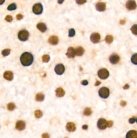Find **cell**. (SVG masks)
<instances>
[{"label": "cell", "instance_id": "1", "mask_svg": "<svg viewBox=\"0 0 137 138\" xmlns=\"http://www.w3.org/2000/svg\"><path fill=\"white\" fill-rule=\"evenodd\" d=\"M20 61L22 65L28 66L32 65L34 61L33 55L29 52H25L22 54L20 57Z\"/></svg>", "mask_w": 137, "mask_h": 138}, {"label": "cell", "instance_id": "2", "mask_svg": "<svg viewBox=\"0 0 137 138\" xmlns=\"http://www.w3.org/2000/svg\"><path fill=\"white\" fill-rule=\"evenodd\" d=\"M29 36L30 34L28 31L26 30H22L19 32L18 37L20 41H25L28 39Z\"/></svg>", "mask_w": 137, "mask_h": 138}, {"label": "cell", "instance_id": "3", "mask_svg": "<svg viewBox=\"0 0 137 138\" xmlns=\"http://www.w3.org/2000/svg\"><path fill=\"white\" fill-rule=\"evenodd\" d=\"M99 94L101 97L107 99L109 95V90L105 87H103L99 89Z\"/></svg>", "mask_w": 137, "mask_h": 138}, {"label": "cell", "instance_id": "4", "mask_svg": "<svg viewBox=\"0 0 137 138\" xmlns=\"http://www.w3.org/2000/svg\"><path fill=\"white\" fill-rule=\"evenodd\" d=\"M98 75L100 79L104 80L108 78L109 72L105 68L101 69L98 71Z\"/></svg>", "mask_w": 137, "mask_h": 138}, {"label": "cell", "instance_id": "5", "mask_svg": "<svg viewBox=\"0 0 137 138\" xmlns=\"http://www.w3.org/2000/svg\"><path fill=\"white\" fill-rule=\"evenodd\" d=\"M97 127L99 129L101 130L105 129L108 126L107 121L105 119H99L97 122Z\"/></svg>", "mask_w": 137, "mask_h": 138}, {"label": "cell", "instance_id": "6", "mask_svg": "<svg viewBox=\"0 0 137 138\" xmlns=\"http://www.w3.org/2000/svg\"><path fill=\"white\" fill-rule=\"evenodd\" d=\"M43 10V6L40 3L35 4L33 6V12L35 14L39 15L42 13Z\"/></svg>", "mask_w": 137, "mask_h": 138}, {"label": "cell", "instance_id": "7", "mask_svg": "<svg viewBox=\"0 0 137 138\" xmlns=\"http://www.w3.org/2000/svg\"><path fill=\"white\" fill-rule=\"evenodd\" d=\"M101 39V36L98 33H93L90 36V41L94 44L99 43Z\"/></svg>", "mask_w": 137, "mask_h": 138}, {"label": "cell", "instance_id": "8", "mask_svg": "<svg viewBox=\"0 0 137 138\" xmlns=\"http://www.w3.org/2000/svg\"><path fill=\"white\" fill-rule=\"evenodd\" d=\"M136 2L134 0H129L127 1L126 3V7L128 10H133L136 9Z\"/></svg>", "mask_w": 137, "mask_h": 138}, {"label": "cell", "instance_id": "9", "mask_svg": "<svg viewBox=\"0 0 137 138\" xmlns=\"http://www.w3.org/2000/svg\"><path fill=\"white\" fill-rule=\"evenodd\" d=\"M54 70L56 74L60 75L64 73L65 71V67L62 64H58L56 66Z\"/></svg>", "mask_w": 137, "mask_h": 138}, {"label": "cell", "instance_id": "10", "mask_svg": "<svg viewBox=\"0 0 137 138\" xmlns=\"http://www.w3.org/2000/svg\"><path fill=\"white\" fill-rule=\"evenodd\" d=\"M120 60V57L117 54H112L109 57V61L112 64L115 65L118 64Z\"/></svg>", "mask_w": 137, "mask_h": 138}, {"label": "cell", "instance_id": "11", "mask_svg": "<svg viewBox=\"0 0 137 138\" xmlns=\"http://www.w3.org/2000/svg\"><path fill=\"white\" fill-rule=\"evenodd\" d=\"M26 125L24 121L22 120L18 121L16 123L15 128L19 131L24 130L25 128Z\"/></svg>", "mask_w": 137, "mask_h": 138}, {"label": "cell", "instance_id": "12", "mask_svg": "<svg viewBox=\"0 0 137 138\" xmlns=\"http://www.w3.org/2000/svg\"><path fill=\"white\" fill-rule=\"evenodd\" d=\"M106 4L104 2H98L96 5V9L97 11L99 12H103L106 10Z\"/></svg>", "mask_w": 137, "mask_h": 138}, {"label": "cell", "instance_id": "13", "mask_svg": "<svg viewBox=\"0 0 137 138\" xmlns=\"http://www.w3.org/2000/svg\"><path fill=\"white\" fill-rule=\"evenodd\" d=\"M59 39L58 37L55 36H50L48 39V43L52 45H56L58 43Z\"/></svg>", "mask_w": 137, "mask_h": 138}, {"label": "cell", "instance_id": "14", "mask_svg": "<svg viewBox=\"0 0 137 138\" xmlns=\"http://www.w3.org/2000/svg\"><path fill=\"white\" fill-rule=\"evenodd\" d=\"M68 58H73L75 57V53L74 48L73 47H70L68 49L66 53Z\"/></svg>", "mask_w": 137, "mask_h": 138}, {"label": "cell", "instance_id": "15", "mask_svg": "<svg viewBox=\"0 0 137 138\" xmlns=\"http://www.w3.org/2000/svg\"><path fill=\"white\" fill-rule=\"evenodd\" d=\"M66 128L68 131L70 132H73L75 131L76 130V127L75 126V124L72 122L68 123L66 126Z\"/></svg>", "mask_w": 137, "mask_h": 138}, {"label": "cell", "instance_id": "16", "mask_svg": "<svg viewBox=\"0 0 137 138\" xmlns=\"http://www.w3.org/2000/svg\"><path fill=\"white\" fill-rule=\"evenodd\" d=\"M4 78L9 81H11L13 78V74L12 71H8L4 73L3 74Z\"/></svg>", "mask_w": 137, "mask_h": 138}, {"label": "cell", "instance_id": "17", "mask_svg": "<svg viewBox=\"0 0 137 138\" xmlns=\"http://www.w3.org/2000/svg\"><path fill=\"white\" fill-rule=\"evenodd\" d=\"M75 55L77 56H82L85 53V50L81 46H79L74 48Z\"/></svg>", "mask_w": 137, "mask_h": 138}, {"label": "cell", "instance_id": "18", "mask_svg": "<svg viewBox=\"0 0 137 138\" xmlns=\"http://www.w3.org/2000/svg\"><path fill=\"white\" fill-rule=\"evenodd\" d=\"M55 92L56 93V96L58 97H63L65 94V92L62 88L61 87L57 88L55 91Z\"/></svg>", "mask_w": 137, "mask_h": 138}, {"label": "cell", "instance_id": "19", "mask_svg": "<svg viewBox=\"0 0 137 138\" xmlns=\"http://www.w3.org/2000/svg\"><path fill=\"white\" fill-rule=\"evenodd\" d=\"M126 138H137V132L136 130H130L127 132Z\"/></svg>", "mask_w": 137, "mask_h": 138}, {"label": "cell", "instance_id": "20", "mask_svg": "<svg viewBox=\"0 0 137 138\" xmlns=\"http://www.w3.org/2000/svg\"><path fill=\"white\" fill-rule=\"evenodd\" d=\"M37 27L38 30L42 32H44L47 30V27L46 24L42 22L38 23L37 25Z\"/></svg>", "mask_w": 137, "mask_h": 138}, {"label": "cell", "instance_id": "21", "mask_svg": "<svg viewBox=\"0 0 137 138\" xmlns=\"http://www.w3.org/2000/svg\"><path fill=\"white\" fill-rule=\"evenodd\" d=\"M44 95L41 92H39L36 94L35 99L38 102H41L44 99Z\"/></svg>", "mask_w": 137, "mask_h": 138}, {"label": "cell", "instance_id": "22", "mask_svg": "<svg viewBox=\"0 0 137 138\" xmlns=\"http://www.w3.org/2000/svg\"><path fill=\"white\" fill-rule=\"evenodd\" d=\"M92 113L91 109L90 107H86L84 111H83V115L85 116H88L90 115Z\"/></svg>", "mask_w": 137, "mask_h": 138}, {"label": "cell", "instance_id": "23", "mask_svg": "<svg viewBox=\"0 0 137 138\" xmlns=\"http://www.w3.org/2000/svg\"><path fill=\"white\" fill-rule=\"evenodd\" d=\"M106 43L108 44H111L113 42V38L111 35H107L105 38Z\"/></svg>", "mask_w": 137, "mask_h": 138}, {"label": "cell", "instance_id": "24", "mask_svg": "<svg viewBox=\"0 0 137 138\" xmlns=\"http://www.w3.org/2000/svg\"><path fill=\"white\" fill-rule=\"evenodd\" d=\"M7 107L9 111H12L14 110L16 108V106L15 104L13 103H10L8 104Z\"/></svg>", "mask_w": 137, "mask_h": 138}, {"label": "cell", "instance_id": "25", "mask_svg": "<svg viewBox=\"0 0 137 138\" xmlns=\"http://www.w3.org/2000/svg\"><path fill=\"white\" fill-rule=\"evenodd\" d=\"M43 115L42 112L40 110H37L35 112V117L37 118H40Z\"/></svg>", "mask_w": 137, "mask_h": 138}, {"label": "cell", "instance_id": "26", "mask_svg": "<svg viewBox=\"0 0 137 138\" xmlns=\"http://www.w3.org/2000/svg\"><path fill=\"white\" fill-rule=\"evenodd\" d=\"M50 56L48 55H44L42 57V61L44 63H48L50 60Z\"/></svg>", "mask_w": 137, "mask_h": 138}, {"label": "cell", "instance_id": "27", "mask_svg": "<svg viewBox=\"0 0 137 138\" xmlns=\"http://www.w3.org/2000/svg\"><path fill=\"white\" fill-rule=\"evenodd\" d=\"M131 61L135 65L137 64V54L135 53L132 55L131 58Z\"/></svg>", "mask_w": 137, "mask_h": 138}, {"label": "cell", "instance_id": "28", "mask_svg": "<svg viewBox=\"0 0 137 138\" xmlns=\"http://www.w3.org/2000/svg\"><path fill=\"white\" fill-rule=\"evenodd\" d=\"M17 9V5L16 4L13 3L10 4L7 8V9L9 11H13Z\"/></svg>", "mask_w": 137, "mask_h": 138}, {"label": "cell", "instance_id": "29", "mask_svg": "<svg viewBox=\"0 0 137 138\" xmlns=\"http://www.w3.org/2000/svg\"><path fill=\"white\" fill-rule=\"evenodd\" d=\"M137 24H134L130 30L132 31V33H133V34L135 35H137Z\"/></svg>", "mask_w": 137, "mask_h": 138}, {"label": "cell", "instance_id": "30", "mask_svg": "<svg viewBox=\"0 0 137 138\" xmlns=\"http://www.w3.org/2000/svg\"><path fill=\"white\" fill-rule=\"evenodd\" d=\"M10 51H11V49H9V48H7V49H5L2 50V54L3 56L5 57V56L9 55L10 54Z\"/></svg>", "mask_w": 137, "mask_h": 138}, {"label": "cell", "instance_id": "31", "mask_svg": "<svg viewBox=\"0 0 137 138\" xmlns=\"http://www.w3.org/2000/svg\"><path fill=\"white\" fill-rule=\"evenodd\" d=\"M75 34V30L74 29H70L69 30V35L68 36L70 37H72L74 36Z\"/></svg>", "mask_w": 137, "mask_h": 138}, {"label": "cell", "instance_id": "32", "mask_svg": "<svg viewBox=\"0 0 137 138\" xmlns=\"http://www.w3.org/2000/svg\"><path fill=\"white\" fill-rule=\"evenodd\" d=\"M13 18L11 15H8L5 18V20L8 22H11L13 21Z\"/></svg>", "mask_w": 137, "mask_h": 138}, {"label": "cell", "instance_id": "33", "mask_svg": "<svg viewBox=\"0 0 137 138\" xmlns=\"http://www.w3.org/2000/svg\"><path fill=\"white\" fill-rule=\"evenodd\" d=\"M76 2L78 4L82 5L86 3V0H76Z\"/></svg>", "mask_w": 137, "mask_h": 138}, {"label": "cell", "instance_id": "34", "mask_svg": "<svg viewBox=\"0 0 137 138\" xmlns=\"http://www.w3.org/2000/svg\"><path fill=\"white\" fill-rule=\"evenodd\" d=\"M135 122H137V120H136V117H135L131 118H130L129 120V122L130 124H133V123H134Z\"/></svg>", "mask_w": 137, "mask_h": 138}, {"label": "cell", "instance_id": "35", "mask_svg": "<svg viewBox=\"0 0 137 138\" xmlns=\"http://www.w3.org/2000/svg\"><path fill=\"white\" fill-rule=\"evenodd\" d=\"M23 18V16L21 13H19L16 16L17 19L18 20H22Z\"/></svg>", "mask_w": 137, "mask_h": 138}, {"label": "cell", "instance_id": "36", "mask_svg": "<svg viewBox=\"0 0 137 138\" xmlns=\"http://www.w3.org/2000/svg\"><path fill=\"white\" fill-rule=\"evenodd\" d=\"M107 127H109V128H110V127H112L113 126V122L112 121H107Z\"/></svg>", "mask_w": 137, "mask_h": 138}, {"label": "cell", "instance_id": "37", "mask_svg": "<svg viewBox=\"0 0 137 138\" xmlns=\"http://www.w3.org/2000/svg\"><path fill=\"white\" fill-rule=\"evenodd\" d=\"M81 84L84 86L87 85L88 84V82L86 80H83L81 82Z\"/></svg>", "mask_w": 137, "mask_h": 138}, {"label": "cell", "instance_id": "38", "mask_svg": "<svg viewBox=\"0 0 137 138\" xmlns=\"http://www.w3.org/2000/svg\"><path fill=\"white\" fill-rule=\"evenodd\" d=\"M42 138H50V135L48 133H44L42 135Z\"/></svg>", "mask_w": 137, "mask_h": 138}, {"label": "cell", "instance_id": "39", "mask_svg": "<svg viewBox=\"0 0 137 138\" xmlns=\"http://www.w3.org/2000/svg\"><path fill=\"white\" fill-rule=\"evenodd\" d=\"M120 105L121 106L124 107L126 106L127 105V103L125 102V101H121L120 102Z\"/></svg>", "mask_w": 137, "mask_h": 138}, {"label": "cell", "instance_id": "40", "mask_svg": "<svg viewBox=\"0 0 137 138\" xmlns=\"http://www.w3.org/2000/svg\"><path fill=\"white\" fill-rule=\"evenodd\" d=\"M130 85L127 84H125V85L124 86V87H123V89L126 90V89H128L129 88H130Z\"/></svg>", "mask_w": 137, "mask_h": 138}, {"label": "cell", "instance_id": "41", "mask_svg": "<svg viewBox=\"0 0 137 138\" xmlns=\"http://www.w3.org/2000/svg\"><path fill=\"white\" fill-rule=\"evenodd\" d=\"M88 128V126L87 125H83V126H82V128L84 130H87Z\"/></svg>", "mask_w": 137, "mask_h": 138}, {"label": "cell", "instance_id": "42", "mask_svg": "<svg viewBox=\"0 0 137 138\" xmlns=\"http://www.w3.org/2000/svg\"><path fill=\"white\" fill-rule=\"evenodd\" d=\"M101 82L97 80L96 83L95 84V86H99L100 84H101Z\"/></svg>", "mask_w": 137, "mask_h": 138}, {"label": "cell", "instance_id": "43", "mask_svg": "<svg viewBox=\"0 0 137 138\" xmlns=\"http://www.w3.org/2000/svg\"><path fill=\"white\" fill-rule=\"evenodd\" d=\"M125 22H126V21L125 20H121V21H120V23L121 25H124Z\"/></svg>", "mask_w": 137, "mask_h": 138}, {"label": "cell", "instance_id": "44", "mask_svg": "<svg viewBox=\"0 0 137 138\" xmlns=\"http://www.w3.org/2000/svg\"><path fill=\"white\" fill-rule=\"evenodd\" d=\"M64 0H58V3L59 4H62Z\"/></svg>", "mask_w": 137, "mask_h": 138}, {"label": "cell", "instance_id": "45", "mask_svg": "<svg viewBox=\"0 0 137 138\" xmlns=\"http://www.w3.org/2000/svg\"><path fill=\"white\" fill-rule=\"evenodd\" d=\"M5 0H0V4H2L4 3Z\"/></svg>", "mask_w": 137, "mask_h": 138}]
</instances>
